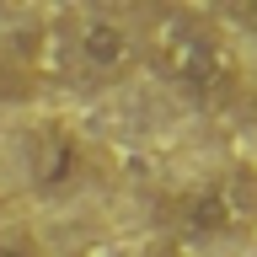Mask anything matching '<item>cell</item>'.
<instances>
[{
  "label": "cell",
  "instance_id": "3",
  "mask_svg": "<svg viewBox=\"0 0 257 257\" xmlns=\"http://www.w3.org/2000/svg\"><path fill=\"white\" fill-rule=\"evenodd\" d=\"M27 172H32V188L38 193H64L86 172V150H80V140L64 123H43L27 140Z\"/></svg>",
  "mask_w": 257,
  "mask_h": 257
},
{
  "label": "cell",
  "instance_id": "4",
  "mask_svg": "<svg viewBox=\"0 0 257 257\" xmlns=\"http://www.w3.org/2000/svg\"><path fill=\"white\" fill-rule=\"evenodd\" d=\"M182 225H188L193 236H220V230H230L236 225V198L225 193V182H209V188H198L182 204Z\"/></svg>",
  "mask_w": 257,
  "mask_h": 257
},
{
  "label": "cell",
  "instance_id": "6",
  "mask_svg": "<svg viewBox=\"0 0 257 257\" xmlns=\"http://www.w3.org/2000/svg\"><path fill=\"white\" fill-rule=\"evenodd\" d=\"M225 22L230 27H246L257 38V0H236V6H225Z\"/></svg>",
  "mask_w": 257,
  "mask_h": 257
},
{
  "label": "cell",
  "instance_id": "5",
  "mask_svg": "<svg viewBox=\"0 0 257 257\" xmlns=\"http://www.w3.org/2000/svg\"><path fill=\"white\" fill-rule=\"evenodd\" d=\"M0 257H43V252H38V241H32L22 225H6V230H0Z\"/></svg>",
  "mask_w": 257,
  "mask_h": 257
},
{
  "label": "cell",
  "instance_id": "1",
  "mask_svg": "<svg viewBox=\"0 0 257 257\" xmlns=\"http://www.w3.org/2000/svg\"><path fill=\"white\" fill-rule=\"evenodd\" d=\"M140 48L150 70L193 102H220L236 86V54L225 43L220 22L204 11H161Z\"/></svg>",
  "mask_w": 257,
  "mask_h": 257
},
{
  "label": "cell",
  "instance_id": "7",
  "mask_svg": "<svg viewBox=\"0 0 257 257\" xmlns=\"http://www.w3.org/2000/svg\"><path fill=\"white\" fill-rule=\"evenodd\" d=\"M145 257H182V252H172V246H156V252H145Z\"/></svg>",
  "mask_w": 257,
  "mask_h": 257
},
{
  "label": "cell",
  "instance_id": "2",
  "mask_svg": "<svg viewBox=\"0 0 257 257\" xmlns=\"http://www.w3.org/2000/svg\"><path fill=\"white\" fill-rule=\"evenodd\" d=\"M70 54H75V70L86 80H123L140 59V38H134V27L123 16L91 11L70 32Z\"/></svg>",
  "mask_w": 257,
  "mask_h": 257
}]
</instances>
